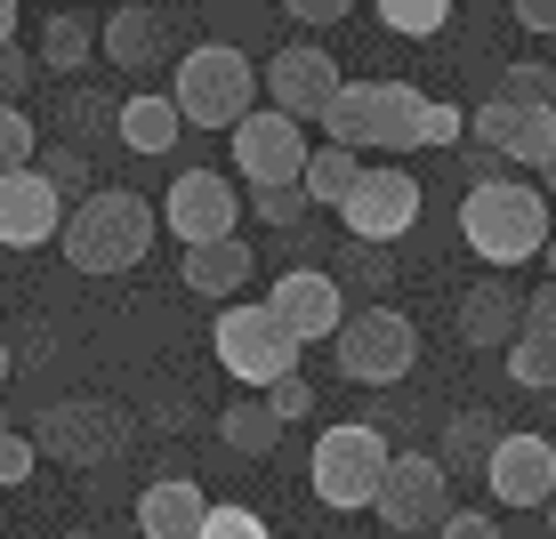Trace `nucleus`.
<instances>
[{"label":"nucleus","mask_w":556,"mask_h":539,"mask_svg":"<svg viewBox=\"0 0 556 539\" xmlns=\"http://www.w3.org/2000/svg\"><path fill=\"white\" fill-rule=\"evenodd\" d=\"M258 402H266V411L282 419V427H299V419L315 411V387H306V378H282V387H266Z\"/></svg>","instance_id":"obj_38"},{"label":"nucleus","mask_w":556,"mask_h":539,"mask_svg":"<svg viewBox=\"0 0 556 539\" xmlns=\"http://www.w3.org/2000/svg\"><path fill=\"white\" fill-rule=\"evenodd\" d=\"M419 129H428V89L412 81H348L339 105L323 113V145L339 153H419Z\"/></svg>","instance_id":"obj_2"},{"label":"nucleus","mask_w":556,"mask_h":539,"mask_svg":"<svg viewBox=\"0 0 556 539\" xmlns=\"http://www.w3.org/2000/svg\"><path fill=\"white\" fill-rule=\"evenodd\" d=\"M178 274H186V291L194 298H218V306H235L242 298V282L258 274V258H251V242H210V249H178Z\"/></svg>","instance_id":"obj_20"},{"label":"nucleus","mask_w":556,"mask_h":539,"mask_svg":"<svg viewBox=\"0 0 556 539\" xmlns=\"http://www.w3.org/2000/svg\"><path fill=\"white\" fill-rule=\"evenodd\" d=\"M33 467H41V451H33V435H0V491H16V484H33Z\"/></svg>","instance_id":"obj_36"},{"label":"nucleus","mask_w":556,"mask_h":539,"mask_svg":"<svg viewBox=\"0 0 556 539\" xmlns=\"http://www.w3.org/2000/svg\"><path fill=\"white\" fill-rule=\"evenodd\" d=\"M371 515H379L388 531H435V524L452 515V475H444V459H435V451H395L388 475H379Z\"/></svg>","instance_id":"obj_12"},{"label":"nucleus","mask_w":556,"mask_h":539,"mask_svg":"<svg viewBox=\"0 0 556 539\" xmlns=\"http://www.w3.org/2000/svg\"><path fill=\"white\" fill-rule=\"evenodd\" d=\"M484 484L501 508H548L556 499V442L548 435H501V451L484 459Z\"/></svg>","instance_id":"obj_16"},{"label":"nucleus","mask_w":556,"mask_h":539,"mask_svg":"<svg viewBox=\"0 0 556 539\" xmlns=\"http://www.w3.org/2000/svg\"><path fill=\"white\" fill-rule=\"evenodd\" d=\"M178 105H169L162 98V89H138V98H122V145L129 153H146V162H153V153H169V145H178Z\"/></svg>","instance_id":"obj_24"},{"label":"nucleus","mask_w":556,"mask_h":539,"mask_svg":"<svg viewBox=\"0 0 556 539\" xmlns=\"http://www.w3.org/2000/svg\"><path fill=\"white\" fill-rule=\"evenodd\" d=\"M459 338L468 346H501L508 355V346L525 338V291H516L508 274H484L468 298H459Z\"/></svg>","instance_id":"obj_19"},{"label":"nucleus","mask_w":556,"mask_h":539,"mask_svg":"<svg viewBox=\"0 0 556 539\" xmlns=\"http://www.w3.org/2000/svg\"><path fill=\"white\" fill-rule=\"evenodd\" d=\"M194 539H275V531H266V515H258V508L226 499V508H210V515H202V531H194Z\"/></svg>","instance_id":"obj_32"},{"label":"nucleus","mask_w":556,"mask_h":539,"mask_svg":"<svg viewBox=\"0 0 556 539\" xmlns=\"http://www.w3.org/2000/svg\"><path fill=\"white\" fill-rule=\"evenodd\" d=\"M468 138H476V153H501L508 169H548L556 162V105H501V98H484L468 113Z\"/></svg>","instance_id":"obj_14"},{"label":"nucleus","mask_w":556,"mask_h":539,"mask_svg":"<svg viewBox=\"0 0 556 539\" xmlns=\"http://www.w3.org/2000/svg\"><path fill=\"white\" fill-rule=\"evenodd\" d=\"M169 105H178L186 129H226V138H235V129L258 113V65L242 49H226V41H194L178 56Z\"/></svg>","instance_id":"obj_4"},{"label":"nucleus","mask_w":556,"mask_h":539,"mask_svg":"<svg viewBox=\"0 0 556 539\" xmlns=\"http://www.w3.org/2000/svg\"><path fill=\"white\" fill-rule=\"evenodd\" d=\"M218 435H226V451H242V459H266L282 442V419L266 411L258 395H242V402H226L218 411Z\"/></svg>","instance_id":"obj_25"},{"label":"nucleus","mask_w":556,"mask_h":539,"mask_svg":"<svg viewBox=\"0 0 556 539\" xmlns=\"http://www.w3.org/2000/svg\"><path fill=\"white\" fill-rule=\"evenodd\" d=\"M525 338L556 346V282H541V291H525Z\"/></svg>","instance_id":"obj_39"},{"label":"nucleus","mask_w":556,"mask_h":539,"mask_svg":"<svg viewBox=\"0 0 556 539\" xmlns=\"http://www.w3.org/2000/svg\"><path fill=\"white\" fill-rule=\"evenodd\" d=\"M331 355H339V371H348L355 387H395V378H412V362H419V322L404 315V306H388V298L379 306H348Z\"/></svg>","instance_id":"obj_7"},{"label":"nucleus","mask_w":556,"mask_h":539,"mask_svg":"<svg viewBox=\"0 0 556 539\" xmlns=\"http://www.w3.org/2000/svg\"><path fill=\"white\" fill-rule=\"evenodd\" d=\"M9 362H16V355H9V331H0V378H9Z\"/></svg>","instance_id":"obj_47"},{"label":"nucleus","mask_w":556,"mask_h":539,"mask_svg":"<svg viewBox=\"0 0 556 539\" xmlns=\"http://www.w3.org/2000/svg\"><path fill=\"white\" fill-rule=\"evenodd\" d=\"M251 209H258L266 226H282V234H291V226H299L315 202H306V185H275V194H251Z\"/></svg>","instance_id":"obj_35"},{"label":"nucleus","mask_w":556,"mask_h":539,"mask_svg":"<svg viewBox=\"0 0 556 539\" xmlns=\"http://www.w3.org/2000/svg\"><path fill=\"white\" fill-rule=\"evenodd\" d=\"M202 515H210V499H202L194 475H162V484L138 491V531L146 539H194Z\"/></svg>","instance_id":"obj_21"},{"label":"nucleus","mask_w":556,"mask_h":539,"mask_svg":"<svg viewBox=\"0 0 556 539\" xmlns=\"http://www.w3.org/2000/svg\"><path fill=\"white\" fill-rule=\"evenodd\" d=\"M388 459H395V442L379 435L371 419H339V427H323L315 451H306V491H315L323 508L355 515V508H371V499H379Z\"/></svg>","instance_id":"obj_6"},{"label":"nucleus","mask_w":556,"mask_h":539,"mask_svg":"<svg viewBox=\"0 0 556 539\" xmlns=\"http://www.w3.org/2000/svg\"><path fill=\"white\" fill-rule=\"evenodd\" d=\"M435 539H501V524H492L484 508H452L444 524H435Z\"/></svg>","instance_id":"obj_42"},{"label":"nucleus","mask_w":556,"mask_h":539,"mask_svg":"<svg viewBox=\"0 0 556 539\" xmlns=\"http://www.w3.org/2000/svg\"><path fill=\"white\" fill-rule=\"evenodd\" d=\"M355 178H363V162H355V153H339V145H315V153H306V202H315V209H348V194H355Z\"/></svg>","instance_id":"obj_26"},{"label":"nucleus","mask_w":556,"mask_h":539,"mask_svg":"<svg viewBox=\"0 0 556 539\" xmlns=\"http://www.w3.org/2000/svg\"><path fill=\"white\" fill-rule=\"evenodd\" d=\"M348 242L363 249H395L419 226V178L404 162H363V178H355V194H348Z\"/></svg>","instance_id":"obj_11"},{"label":"nucleus","mask_w":556,"mask_h":539,"mask_svg":"<svg viewBox=\"0 0 556 539\" xmlns=\"http://www.w3.org/2000/svg\"><path fill=\"white\" fill-rule=\"evenodd\" d=\"M275 16H299L306 33H331V25H348L355 9H348V0H291V9H275Z\"/></svg>","instance_id":"obj_41"},{"label":"nucleus","mask_w":556,"mask_h":539,"mask_svg":"<svg viewBox=\"0 0 556 539\" xmlns=\"http://www.w3.org/2000/svg\"><path fill=\"white\" fill-rule=\"evenodd\" d=\"M541 266H548V282H556V234H548V249H541Z\"/></svg>","instance_id":"obj_46"},{"label":"nucleus","mask_w":556,"mask_h":539,"mask_svg":"<svg viewBox=\"0 0 556 539\" xmlns=\"http://www.w3.org/2000/svg\"><path fill=\"white\" fill-rule=\"evenodd\" d=\"M459 138H468V113L444 105V98H428V129H419V153H428V145H459Z\"/></svg>","instance_id":"obj_37"},{"label":"nucleus","mask_w":556,"mask_h":539,"mask_svg":"<svg viewBox=\"0 0 556 539\" xmlns=\"http://www.w3.org/2000/svg\"><path fill=\"white\" fill-rule=\"evenodd\" d=\"M371 16H379L388 33H404V41H435V33L452 25V9H444V0H379Z\"/></svg>","instance_id":"obj_28"},{"label":"nucleus","mask_w":556,"mask_h":539,"mask_svg":"<svg viewBox=\"0 0 556 539\" xmlns=\"http://www.w3.org/2000/svg\"><path fill=\"white\" fill-rule=\"evenodd\" d=\"M492 98L501 105H556V73L532 65V56L525 65H501V89H492Z\"/></svg>","instance_id":"obj_31"},{"label":"nucleus","mask_w":556,"mask_h":539,"mask_svg":"<svg viewBox=\"0 0 556 539\" xmlns=\"http://www.w3.org/2000/svg\"><path fill=\"white\" fill-rule=\"evenodd\" d=\"M508 378H516V387H556V346L516 338V346H508Z\"/></svg>","instance_id":"obj_34"},{"label":"nucleus","mask_w":556,"mask_h":539,"mask_svg":"<svg viewBox=\"0 0 556 539\" xmlns=\"http://www.w3.org/2000/svg\"><path fill=\"white\" fill-rule=\"evenodd\" d=\"M541 194H548V202H556V162H548V169H541Z\"/></svg>","instance_id":"obj_45"},{"label":"nucleus","mask_w":556,"mask_h":539,"mask_svg":"<svg viewBox=\"0 0 556 539\" xmlns=\"http://www.w3.org/2000/svg\"><path fill=\"white\" fill-rule=\"evenodd\" d=\"M516 25H525V33H556V0H516Z\"/></svg>","instance_id":"obj_43"},{"label":"nucleus","mask_w":556,"mask_h":539,"mask_svg":"<svg viewBox=\"0 0 556 539\" xmlns=\"http://www.w3.org/2000/svg\"><path fill=\"white\" fill-rule=\"evenodd\" d=\"M226 153H235V169H242L251 194H275V185H299L306 178V153H315V145H306L299 121H282V113L258 105L251 121L235 129V145H226Z\"/></svg>","instance_id":"obj_13"},{"label":"nucleus","mask_w":556,"mask_h":539,"mask_svg":"<svg viewBox=\"0 0 556 539\" xmlns=\"http://www.w3.org/2000/svg\"><path fill=\"white\" fill-rule=\"evenodd\" d=\"M501 435H508V427H501L492 411H459L452 435H444V475H452V467H484V459L501 451Z\"/></svg>","instance_id":"obj_27"},{"label":"nucleus","mask_w":556,"mask_h":539,"mask_svg":"<svg viewBox=\"0 0 556 539\" xmlns=\"http://www.w3.org/2000/svg\"><path fill=\"white\" fill-rule=\"evenodd\" d=\"M210 355H218V371L235 378L242 395H266V387H282V378H299L306 346L282 331L258 298H235V306H218V322H210Z\"/></svg>","instance_id":"obj_5"},{"label":"nucleus","mask_w":556,"mask_h":539,"mask_svg":"<svg viewBox=\"0 0 556 539\" xmlns=\"http://www.w3.org/2000/svg\"><path fill=\"white\" fill-rule=\"evenodd\" d=\"M89 56H98V9H49L33 65H41V73H81Z\"/></svg>","instance_id":"obj_22"},{"label":"nucleus","mask_w":556,"mask_h":539,"mask_svg":"<svg viewBox=\"0 0 556 539\" xmlns=\"http://www.w3.org/2000/svg\"><path fill=\"white\" fill-rule=\"evenodd\" d=\"M0 435H9V419H0Z\"/></svg>","instance_id":"obj_50"},{"label":"nucleus","mask_w":556,"mask_h":539,"mask_svg":"<svg viewBox=\"0 0 556 539\" xmlns=\"http://www.w3.org/2000/svg\"><path fill=\"white\" fill-rule=\"evenodd\" d=\"M16 16H25V9H16V0H0V49H16Z\"/></svg>","instance_id":"obj_44"},{"label":"nucleus","mask_w":556,"mask_h":539,"mask_svg":"<svg viewBox=\"0 0 556 539\" xmlns=\"http://www.w3.org/2000/svg\"><path fill=\"white\" fill-rule=\"evenodd\" d=\"M153 202L146 194H129V185H98L89 202H73L65 209V258H73V274H129V266H146V249H153Z\"/></svg>","instance_id":"obj_1"},{"label":"nucleus","mask_w":556,"mask_h":539,"mask_svg":"<svg viewBox=\"0 0 556 539\" xmlns=\"http://www.w3.org/2000/svg\"><path fill=\"white\" fill-rule=\"evenodd\" d=\"M56 234H65V202H56V185L41 169L0 178V249H41Z\"/></svg>","instance_id":"obj_17"},{"label":"nucleus","mask_w":556,"mask_h":539,"mask_svg":"<svg viewBox=\"0 0 556 539\" xmlns=\"http://www.w3.org/2000/svg\"><path fill=\"white\" fill-rule=\"evenodd\" d=\"M459 234L484 266H525L548 249V194L525 178H501V185H468V202H459Z\"/></svg>","instance_id":"obj_3"},{"label":"nucleus","mask_w":556,"mask_h":539,"mask_svg":"<svg viewBox=\"0 0 556 539\" xmlns=\"http://www.w3.org/2000/svg\"><path fill=\"white\" fill-rule=\"evenodd\" d=\"M153 218L178 234V249H210V242H235L242 234V194L226 169H178L169 194L153 202Z\"/></svg>","instance_id":"obj_10"},{"label":"nucleus","mask_w":556,"mask_h":539,"mask_svg":"<svg viewBox=\"0 0 556 539\" xmlns=\"http://www.w3.org/2000/svg\"><path fill=\"white\" fill-rule=\"evenodd\" d=\"M258 306H266V315H275L299 346H306V338H339V322H348V291H339L331 266H291V274H275V291H266Z\"/></svg>","instance_id":"obj_15"},{"label":"nucleus","mask_w":556,"mask_h":539,"mask_svg":"<svg viewBox=\"0 0 556 539\" xmlns=\"http://www.w3.org/2000/svg\"><path fill=\"white\" fill-rule=\"evenodd\" d=\"M348 282H363V306H379V291L395 282V258L388 249H363V242H348V266H339Z\"/></svg>","instance_id":"obj_33"},{"label":"nucleus","mask_w":556,"mask_h":539,"mask_svg":"<svg viewBox=\"0 0 556 539\" xmlns=\"http://www.w3.org/2000/svg\"><path fill=\"white\" fill-rule=\"evenodd\" d=\"M65 539H98V531H65Z\"/></svg>","instance_id":"obj_49"},{"label":"nucleus","mask_w":556,"mask_h":539,"mask_svg":"<svg viewBox=\"0 0 556 539\" xmlns=\"http://www.w3.org/2000/svg\"><path fill=\"white\" fill-rule=\"evenodd\" d=\"M548 539H556V499H548Z\"/></svg>","instance_id":"obj_48"},{"label":"nucleus","mask_w":556,"mask_h":539,"mask_svg":"<svg viewBox=\"0 0 556 539\" xmlns=\"http://www.w3.org/2000/svg\"><path fill=\"white\" fill-rule=\"evenodd\" d=\"M33 169H41V178L56 185V202H73V194H98V185H89V153H73V145H41L33 153Z\"/></svg>","instance_id":"obj_29"},{"label":"nucleus","mask_w":556,"mask_h":539,"mask_svg":"<svg viewBox=\"0 0 556 539\" xmlns=\"http://www.w3.org/2000/svg\"><path fill=\"white\" fill-rule=\"evenodd\" d=\"M33 153H41V129H33V113H25V105H0V178L33 169Z\"/></svg>","instance_id":"obj_30"},{"label":"nucleus","mask_w":556,"mask_h":539,"mask_svg":"<svg viewBox=\"0 0 556 539\" xmlns=\"http://www.w3.org/2000/svg\"><path fill=\"white\" fill-rule=\"evenodd\" d=\"M98 56L122 73H153L169 65V9H146V0H122V9L98 16Z\"/></svg>","instance_id":"obj_18"},{"label":"nucleus","mask_w":556,"mask_h":539,"mask_svg":"<svg viewBox=\"0 0 556 539\" xmlns=\"http://www.w3.org/2000/svg\"><path fill=\"white\" fill-rule=\"evenodd\" d=\"M33 73H41V65H33V56H25V49H0V105H25V89H33Z\"/></svg>","instance_id":"obj_40"},{"label":"nucleus","mask_w":556,"mask_h":539,"mask_svg":"<svg viewBox=\"0 0 556 539\" xmlns=\"http://www.w3.org/2000/svg\"><path fill=\"white\" fill-rule=\"evenodd\" d=\"M33 451H49L56 467H113V459L129 451V419H122V402H105V395H65V402L41 411Z\"/></svg>","instance_id":"obj_8"},{"label":"nucleus","mask_w":556,"mask_h":539,"mask_svg":"<svg viewBox=\"0 0 556 539\" xmlns=\"http://www.w3.org/2000/svg\"><path fill=\"white\" fill-rule=\"evenodd\" d=\"M339 89H348V73H339V56L315 49V41H282V49L258 65L266 113H282V121H299V129H306V121L323 129V113L339 105Z\"/></svg>","instance_id":"obj_9"},{"label":"nucleus","mask_w":556,"mask_h":539,"mask_svg":"<svg viewBox=\"0 0 556 539\" xmlns=\"http://www.w3.org/2000/svg\"><path fill=\"white\" fill-rule=\"evenodd\" d=\"M56 129L65 138L56 145H73V153H98V145H113L122 138V105H113V89H65V105H56Z\"/></svg>","instance_id":"obj_23"}]
</instances>
